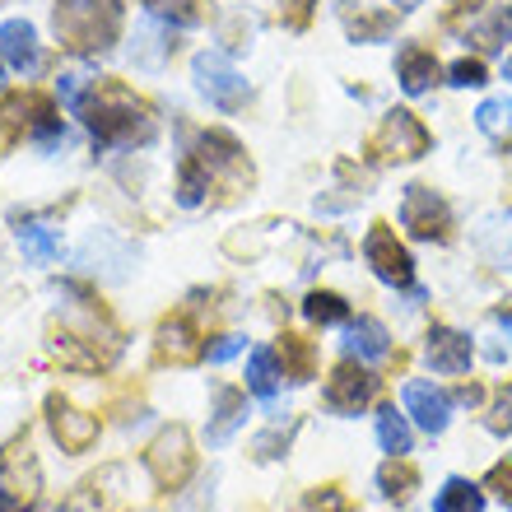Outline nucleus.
I'll return each instance as SVG.
<instances>
[{
    "label": "nucleus",
    "mask_w": 512,
    "mask_h": 512,
    "mask_svg": "<svg viewBox=\"0 0 512 512\" xmlns=\"http://www.w3.org/2000/svg\"><path fill=\"white\" fill-rule=\"evenodd\" d=\"M364 256H368V266H373V275L382 284H391V289H410L415 284V261H410V252H405V243L396 238L391 224H373L368 229Z\"/></svg>",
    "instance_id": "obj_9"
},
{
    "label": "nucleus",
    "mask_w": 512,
    "mask_h": 512,
    "mask_svg": "<svg viewBox=\"0 0 512 512\" xmlns=\"http://www.w3.org/2000/svg\"><path fill=\"white\" fill-rule=\"evenodd\" d=\"M56 24V38L61 47L80 56H94V52H108L117 33H122V10L112 0H61L52 14Z\"/></svg>",
    "instance_id": "obj_2"
},
{
    "label": "nucleus",
    "mask_w": 512,
    "mask_h": 512,
    "mask_svg": "<svg viewBox=\"0 0 512 512\" xmlns=\"http://www.w3.org/2000/svg\"><path fill=\"white\" fill-rule=\"evenodd\" d=\"M475 126L494 140V145H512V98H485L475 112Z\"/></svg>",
    "instance_id": "obj_25"
},
{
    "label": "nucleus",
    "mask_w": 512,
    "mask_h": 512,
    "mask_svg": "<svg viewBox=\"0 0 512 512\" xmlns=\"http://www.w3.org/2000/svg\"><path fill=\"white\" fill-rule=\"evenodd\" d=\"M163 19L177 28L205 24V19H215V0H168V5H163Z\"/></svg>",
    "instance_id": "obj_31"
},
{
    "label": "nucleus",
    "mask_w": 512,
    "mask_h": 512,
    "mask_svg": "<svg viewBox=\"0 0 512 512\" xmlns=\"http://www.w3.org/2000/svg\"><path fill=\"white\" fill-rule=\"evenodd\" d=\"M438 75H443V66H438V56H433L429 47L410 42V47H401V52H396V80H401V89L410 98L429 94L433 84H438Z\"/></svg>",
    "instance_id": "obj_16"
},
{
    "label": "nucleus",
    "mask_w": 512,
    "mask_h": 512,
    "mask_svg": "<svg viewBox=\"0 0 512 512\" xmlns=\"http://www.w3.org/2000/svg\"><path fill=\"white\" fill-rule=\"evenodd\" d=\"M401 224L419 243H447L452 210H447V201L433 187H419L415 182V187H405V196H401Z\"/></svg>",
    "instance_id": "obj_8"
},
{
    "label": "nucleus",
    "mask_w": 512,
    "mask_h": 512,
    "mask_svg": "<svg viewBox=\"0 0 512 512\" xmlns=\"http://www.w3.org/2000/svg\"><path fill=\"white\" fill-rule=\"evenodd\" d=\"M243 350H247L243 336H219L215 345H205V359H210V364H229L233 354H243Z\"/></svg>",
    "instance_id": "obj_35"
},
{
    "label": "nucleus",
    "mask_w": 512,
    "mask_h": 512,
    "mask_svg": "<svg viewBox=\"0 0 512 512\" xmlns=\"http://www.w3.org/2000/svg\"><path fill=\"white\" fill-rule=\"evenodd\" d=\"M345 28H350L354 42H382L396 28V14H368V10H345Z\"/></svg>",
    "instance_id": "obj_30"
},
{
    "label": "nucleus",
    "mask_w": 512,
    "mask_h": 512,
    "mask_svg": "<svg viewBox=\"0 0 512 512\" xmlns=\"http://www.w3.org/2000/svg\"><path fill=\"white\" fill-rule=\"evenodd\" d=\"M391 354V331L378 317H359L345 331V359H359V364H378Z\"/></svg>",
    "instance_id": "obj_18"
},
{
    "label": "nucleus",
    "mask_w": 512,
    "mask_h": 512,
    "mask_svg": "<svg viewBox=\"0 0 512 512\" xmlns=\"http://www.w3.org/2000/svg\"><path fill=\"white\" fill-rule=\"evenodd\" d=\"M396 10H419V0H391Z\"/></svg>",
    "instance_id": "obj_41"
},
{
    "label": "nucleus",
    "mask_w": 512,
    "mask_h": 512,
    "mask_svg": "<svg viewBox=\"0 0 512 512\" xmlns=\"http://www.w3.org/2000/svg\"><path fill=\"white\" fill-rule=\"evenodd\" d=\"M280 354L270 350V345H261V350L247 354V391L252 396H261V401H275L280 396Z\"/></svg>",
    "instance_id": "obj_21"
},
{
    "label": "nucleus",
    "mask_w": 512,
    "mask_h": 512,
    "mask_svg": "<svg viewBox=\"0 0 512 512\" xmlns=\"http://www.w3.org/2000/svg\"><path fill=\"white\" fill-rule=\"evenodd\" d=\"M489 429H494V433H508L512 429V382L499 391V401H494V410H489Z\"/></svg>",
    "instance_id": "obj_36"
},
{
    "label": "nucleus",
    "mask_w": 512,
    "mask_h": 512,
    "mask_svg": "<svg viewBox=\"0 0 512 512\" xmlns=\"http://www.w3.org/2000/svg\"><path fill=\"white\" fill-rule=\"evenodd\" d=\"M303 512H350V499H345L336 485H322L303 499Z\"/></svg>",
    "instance_id": "obj_34"
},
{
    "label": "nucleus",
    "mask_w": 512,
    "mask_h": 512,
    "mask_svg": "<svg viewBox=\"0 0 512 512\" xmlns=\"http://www.w3.org/2000/svg\"><path fill=\"white\" fill-rule=\"evenodd\" d=\"M378 443H382V452H391V457H405V452H410V443H415L410 419L396 415V405L378 410Z\"/></svg>",
    "instance_id": "obj_28"
},
{
    "label": "nucleus",
    "mask_w": 512,
    "mask_h": 512,
    "mask_svg": "<svg viewBox=\"0 0 512 512\" xmlns=\"http://www.w3.org/2000/svg\"><path fill=\"white\" fill-rule=\"evenodd\" d=\"M303 317H308L312 326H345L350 322V303L340 294H331V289H312V294L303 298Z\"/></svg>",
    "instance_id": "obj_24"
},
{
    "label": "nucleus",
    "mask_w": 512,
    "mask_h": 512,
    "mask_svg": "<svg viewBox=\"0 0 512 512\" xmlns=\"http://www.w3.org/2000/svg\"><path fill=\"white\" fill-rule=\"evenodd\" d=\"M284 452H289V429H275V433H261V438H256V457L261 461H270V457H284Z\"/></svg>",
    "instance_id": "obj_37"
},
{
    "label": "nucleus",
    "mask_w": 512,
    "mask_h": 512,
    "mask_svg": "<svg viewBox=\"0 0 512 512\" xmlns=\"http://www.w3.org/2000/svg\"><path fill=\"white\" fill-rule=\"evenodd\" d=\"M42 494V471L38 457L24 438H14L5 452H0V512H28Z\"/></svg>",
    "instance_id": "obj_5"
},
{
    "label": "nucleus",
    "mask_w": 512,
    "mask_h": 512,
    "mask_svg": "<svg viewBox=\"0 0 512 512\" xmlns=\"http://www.w3.org/2000/svg\"><path fill=\"white\" fill-rule=\"evenodd\" d=\"M80 117L89 122L98 145H149L159 126H154V112H149L145 98H135L122 80H98L84 98Z\"/></svg>",
    "instance_id": "obj_1"
},
{
    "label": "nucleus",
    "mask_w": 512,
    "mask_h": 512,
    "mask_svg": "<svg viewBox=\"0 0 512 512\" xmlns=\"http://www.w3.org/2000/svg\"><path fill=\"white\" fill-rule=\"evenodd\" d=\"M378 489H382V499H391V503H405L410 494L419 489V471L410 466L405 457H391L387 466L378 471Z\"/></svg>",
    "instance_id": "obj_23"
},
{
    "label": "nucleus",
    "mask_w": 512,
    "mask_h": 512,
    "mask_svg": "<svg viewBox=\"0 0 512 512\" xmlns=\"http://www.w3.org/2000/svg\"><path fill=\"white\" fill-rule=\"evenodd\" d=\"M508 80H512V56H508Z\"/></svg>",
    "instance_id": "obj_42"
},
{
    "label": "nucleus",
    "mask_w": 512,
    "mask_h": 512,
    "mask_svg": "<svg viewBox=\"0 0 512 512\" xmlns=\"http://www.w3.org/2000/svg\"><path fill=\"white\" fill-rule=\"evenodd\" d=\"M475 247H480V256H485L489 266L512 270V210L489 215L485 224L475 229Z\"/></svg>",
    "instance_id": "obj_20"
},
{
    "label": "nucleus",
    "mask_w": 512,
    "mask_h": 512,
    "mask_svg": "<svg viewBox=\"0 0 512 512\" xmlns=\"http://www.w3.org/2000/svg\"><path fill=\"white\" fill-rule=\"evenodd\" d=\"M424 359H429L433 373L457 378V373L471 368L475 345H471V336H461V331H452V326H429V336H424Z\"/></svg>",
    "instance_id": "obj_13"
},
{
    "label": "nucleus",
    "mask_w": 512,
    "mask_h": 512,
    "mask_svg": "<svg viewBox=\"0 0 512 512\" xmlns=\"http://www.w3.org/2000/svg\"><path fill=\"white\" fill-rule=\"evenodd\" d=\"M275 354H280V364H284V378H294V382H308L312 378V345L303 336L284 331L280 345H275Z\"/></svg>",
    "instance_id": "obj_27"
},
{
    "label": "nucleus",
    "mask_w": 512,
    "mask_h": 512,
    "mask_svg": "<svg viewBox=\"0 0 512 512\" xmlns=\"http://www.w3.org/2000/svg\"><path fill=\"white\" fill-rule=\"evenodd\" d=\"M243 424H247V391L215 387V410H210V429H205V438H210L215 447H224Z\"/></svg>",
    "instance_id": "obj_17"
},
{
    "label": "nucleus",
    "mask_w": 512,
    "mask_h": 512,
    "mask_svg": "<svg viewBox=\"0 0 512 512\" xmlns=\"http://www.w3.org/2000/svg\"><path fill=\"white\" fill-rule=\"evenodd\" d=\"M159 359H173V364L205 359V345H196V326H191L187 312L163 317V326H159Z\"/></svg>",
    "instance_id": "obj_19"
},
{
    "label": "nucleus",
    "mask_w": 512,
    "mask_h": 512,
    "mask_svg": "<svg viewBox=\"0 0 512 512\" xmlns=\"http://www.w3.org/2000/svg\"><path fill=\"white\" fill-rule=\"evenodd\" d=\"M485 485L494 489V494H499V499L512 508V466H494V471L485 475Z\"/></svg>",
    "instance_id": "obj_38"
},
{
    "label": "nucleus",
    "mask_w": 512,
    "mask_h": 512,
    "mask_svg": "<svg viewBox=\"0 0 512 512\" xmlns=\"http://www.w3.org/2000/svg\"><path fill=\"white\" fill-rule=\"evenodd\" d=\"M19 247H24V256L33 266H52L56 256H61V238L52 229H42V224H24L19 229Z\"/></svg>",
    "instance_id": "obj_29"
},
{
    "label": "nucleus",
    "mask_w": 512,
    "mask_h": 512,
    "mask_svg": "<svg viewBox=\"0 0 512 512\" xmlns=\"http://www.w3.org/2000/svg\"><path fill=\"white\" fill-rule=\"evenodd\" d=\"M433 512H485V489L471 480H447L433 499Z\"/></svg>",
    "instance_id": "obj_26"
},
{
    "label": "nucleus",
    "mask_w": 512,
    "mask_h": 512,
    "mask_svg": "<svg viewBox=\"0 0 512 512\" xmlns=\"http://www.w3.org/2000/svg\"><path fill=\"white\" fill-rule=\"evenodd\" d=\"M191 75H196V89H201L219 112H238L252 98V84L243 80V70L229 61V52H201L191 61Z\"/></svg>",
    "instance_id": "obj_6"
},
{
    "label": "nucleus",
    "mask_w": 512,
    "mask_h": 512,
    "mask_svg": "<svg viewBox=\"0 0 512 512\" xmlns=\"http://www.w3.org/2000/svg\"><path fill=\"white\" fill-rule=\"evenodd\" d=\"M145 466L149 475H154V485L159 489H182L191 480V471H196V452H191V433L182 429V424H168V429L154 438V443L145 447Z\"/></svg>",
    "instance_id": "obj_7"
},
{
    "label": "nucleus",
    "mask_w": 512,
    "mask_h": 512,
    "mask_svg": "<svg viewBox=\"0 0 512 512\" xmlns=\"http://www.w3.org/2000/svg\"><path fill=\"white\" fill-rule=\"evenodd\" d=\"M447 75H452V84H457V89H480V84L489 80V70H485V61H480V56H461Z\"/></svg>",
    "instance_id": "obj_33"
},
{
    "label": "nucleus",
    "mask_w": 512,
    "mask_h": 512,
    "mask_svg": "<svg viewBox=\"0 0 512 512\" xmlns=\"http://www.w3.org/2000/svg\"><path fill=\"white\" fill-rule=\"evenodd\" d=\"M0 56L14 75H33L42 66V47H38V28L28 19H5L0 24Z\"/></svg>",
    "instance_id": "obj_15"
},
{
    "label": "nucleus",
    "mask_w": 512,
    "mask_h": 512,
    "mask_svg": "<svg viewBox=\"0 0 512 512\" xmlns=\"http://www.w3.org/2000/svg\"><path fill=\"white\" fill-rule=\"evenodd\" d=\"M47 429H52V438L61 443V452L80 457V452H89V447L98 443L103 424H98V415L75 410L66 396H47Z\"/></svg>",
    "instance_id": "obj_10"
},
{
    "label": "nucleus",
    "mask_w": 512,
    "mask_h": 512,
    "mask_svg": "<svg viewBox=\"0 0 512 512\" xmlns=\"http://www.w3.org/2000/svg\"><path fill=\"white\" fill-rule=\"evenodd\" d=\"M429 145H433L429 126L419 122L415 112L396 108V112H387V117H382L378 131L368 135L364 154H368V163H415V159H424V154H429Z\"/></svg>",
    "instance_id": "obj_4"
},
{
    "label": "nucleus",
    "mask_w": 512,
    "mask_h": 512,
    "mask_svg": "<svg viewBox=\"0 0 512 512\" xmlns=\"http://www.w3.org/2000/svg\"><path fill=\"white\" fill-rule=\"evenodd\" d=\"M94 84H98V80H89L84 70H61V80H56V94H61V103H66L70 112H80Z\"/></svg>",
    "instance_id": "obj_32"
},
{
    "label": "nucleus",
    "mask_w": 512,
    "mask_h": 512,
    "mask_svg": "<svg viewBox=\"0 0 512 512\" xmlns=\"http://www.w3.org/2000/svg\"><path fill=\"white\" fill-rule=\"evenodd\" d=\"M405 415L438 438L447 429V419H452V396L443 387H433V382H405Z\"/></svg>",
    "instance_id": "obj_14"
},
{
    "label": "nucleus",
    "mask_w": 512,
    "mask_h": 512,
    "mask_svg": "<svg viewBox=\"0 0 512 512\" xmlns=\"http://www.w3.org/2000/svg\"><path fill=\"white\" fill-rule=\"evenodd\" d=\"M289 5V24H308V10H312V0H284Z\"/></svg>",
    "instance_id": "obj_39"
},
{
    "label": "nucleus",
    "mask_w": 512,
    "mask_h": 512,
    "mask_svg": "<svg viewBox=\"0 0 512 512\" xmlns=\"http://www.w3.org/2000/svg\"><path fill=\"white\" fill-rule=\"evenodd\" d=\"M0 66H5V56H0Z\"/></svg>",
    "instance_id": "obj_43"
},
{
    "label": "nucleus",
    "mask_w": 512,
    "mask_h": 512,
    "mask_svg": "<svg viewBox=\"0 0 512 512\" xmlns=\"http://www.w3.org/2000/svg\"><path fill=\"white\" fill-rule=\"evenodd\" d=\"M452 401H461V405H480V401H485V391H480V387L471 382V387H461L457 396H452Z\"/></svg>",
    "instance_id": "obj_40"
},
{
    "label": "nucleus",
    "mask_w": 512,
    "mask_h": 512,
    "mask_svg": "<svg viewBox=\"0 0 512 512\" xmlns=\"http://www.w3.org/2000/svg\"><path fill=\"white\" fill-rule=\"evenodd\" d=\"M373 387H378V378L368 373V364H359V359H345V364L331 368V378H326V405L336 410V415H359L368 401H373Z\"/></svg>",
    "instance_id": "obj_11"
},
{
    "label": "nucleus",
    "mask_w": 512,
    "mask_h": 512,
    "mask_svg": "<svg viewBox=\"0 0 512 512\" xmlns=\"http://www.w3.org/2000/svg\"><path fill=\"white\" fill-rule=\"evenodd\" d=\"M52 354L61 359L66 368H80V373H103V368H112V359L122 354V336L112 331L108 312L94 308L89 312V322L84 326H52Z\"/></svg>",
    "instance_id": "obj_3"
},
{
    "label": "nucleus",
    "mask_w": 512,
    "mask_h": 512,
    "mask_svg": "<svg viewBox=\"0 0 512 512\" xmlns=\"http://www.w3.org/2000/svg\"><path fill=\"white\" fill-rule=\"evenodd\" d=\"M210 187H215V177H210V168H205V163L196 159V154H187V159H182V168H177V205H187V210H196V205H205Z\"/></svg>",
    "instance_id": "obj_22"
},
{
    "label": "nucleus",
    "mask_w": 512,
    "mask_h": 512,
    "mask_svg": "<svg viewBox=\"0 0 512 512\" xmlns=\"http://www.w3.org/2000/svg\"><path fill=\"white\" fill-rule=\"evenodd\" d=\"M52 112L56 108L42 94H33V89H14V94L0 98V140L14 145L19 135H33L42 117H52Z\"/></svg>",
    "instance_id": "obj_12"
}]
</instances>
